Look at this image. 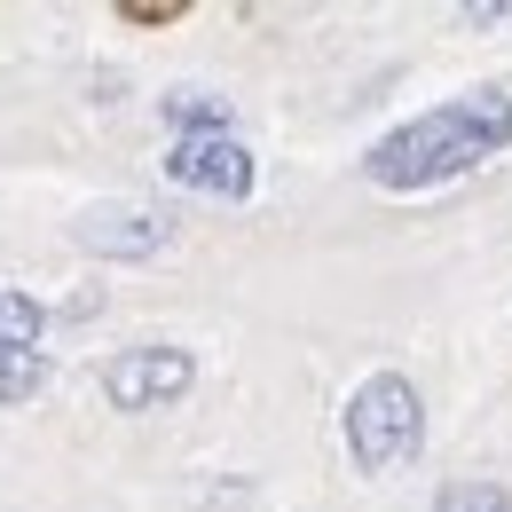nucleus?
Instances as JSON below:
<instances>
[{
	"instance_id": "nucleus-1",
	"label": "nucleus",
	"mask_w": 512,
	"mask_h": 512,
	"mask_svg": "<svg viewBox=\"0 0 512 512\" xmlns=\"http://www.w3.org/2000/svg\"><path fill=\"white\" fill-rule=\"evenodd\" d=\"M505 142H512V95L505 87H473V95H457V103L418 111L410 127H394L386 142H371L363 174H371L379 190H434L449 174L497 158Z\"/></svg>"
},
{
	"instance_id": "nucleus-2",
	"label": "nucleus",
	"mask_w": 512,
	"mask_h": 512,
	"mask_svg": "<svg viewBox=\"0 0 512 512\" xmlns=\"http://www.w3.org/2000/svg\"><path fill=\"white\" fill-rule=\"evenodd\" d=\"M418 442H426V402L402 371H379L347 394V457L363 473H394L402 457H418Z\"/></svg>"
},
{
	"instance_id": "nucleus-3",
	"label": "nucleus",
	"mask_w": 512,
	"mask_h": 512,
	"mask_svg": "<svg viewBox=\"0 0 512 512\" xmlns=\"http://www.w3.org/2000/svg\"><path fill=\"white\" fill-rule=\"evenodd\" d=\"M197 379V363L182 347H119L103 363V394L111 410H158V402H182Z\"/></svg>"
},
{
	"instance_id": "nucleus-4",
	"label": "nucleus",
	"mask_w": 512,
	"mask_h": 512,
	"mask_svg": "<svg viewBox=\"0 0 512 512\" xmlns=\"http://www.w3.org/2000/svg\"><path fill=\"white\" fill-rule=\"evenodd\" d=\"M166 174L182 190H205V197H245L253 190V150L237 134H197V142H174L166 150Z\"/></svg>"
},
{
	"instance_id": "nucleus-5",
	"label": "nucleus",
	"mask_w": 512,
	"mask_h": 512,
	"mask_svg": "<svg viewBox=\"0 0 512 512\" xmlns=\"http://www.w3.org/2000/svg\"><path fill=\"white\" fill-rule=\"evenodd\" d=\"M71 237H79L87 253H103V260H150L158 245H166V221L142 213V205H95Z\"/></svg>"
},
{
	"instance_id": "nucleus-6",
	"label": "nucleus",
	"mask_w": 512,
	"mask_h": 512,
	"mask_svg": "<svg viewBox=\"0 0 512 512\" xmlns=\"http://www.w3.org/2000/svg\"><path fill=\"white\" fill-rule=\"evenodd\" d=\"M158 119L174 127V142H197V134H229V95H205V87H174V95H158Z\"/></svg>"
},
{
	"instance_id": "nucleus-7",
	"label": "nucleus",
	"mask_w": 512,
	"mask_h": 512,
	"mask_svg": "<svg viewBox=\"0 0 512 512\" xmlns=\"http://www.w3.org/2000/svg\"><path fill=\"white\" fill-rule=\"evenodd\" d=\"M48 386V355L40 347H0V402H32Z\"/></svg>"
},
{
	"instance_id": "nucleus-8",
	"label": "nucleus",
	"mask_w": 512,
	"mask_h": 512,
	"mask_svg": "<svg viewBox=\"0 0 512 512\" xmlns=\"http://www.w3.org/2000/svg\"><path fill=\"white\" fill-rule=\"evenodd\" d=\"M48 331V308L32 292H0V347H40Z\"/></svg>"
},
{
	"instance_id": "nucleus-9",
	"label": "nucleus",
	"mask_w": 512,
	"mask_h": 512,
	"mask_svg": "<svg viewBox=\"0 0 512 512\" xmlns=\"http://www.w3.org/2000/svg\"><path fill=\"white\" fill-rule=\"evenodd\" d=\"M426 512H512V489L505 481H449Z\"/></svg>"
}]
</instances>
